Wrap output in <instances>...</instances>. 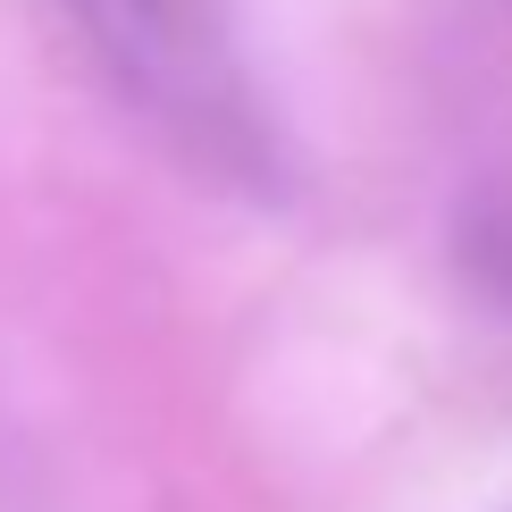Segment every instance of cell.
<instances>
[{"label": "cell", "instance_id": "obj_1", "mask_svg": "<svg viewBox=\"0 0 512 512\" xmlns=\"http://www.w3.org/2000/svg\"><path fill=\"white\" fill-rule=\"evenodd\" d=\"M59 9L84 26L93 59L185 152L236 168V177L269 160V126H261V101H252L244 51L227 34L219 0H59Z\"/></svg>", "mask_w": 512, "mask_h": 512}]
</instances>
